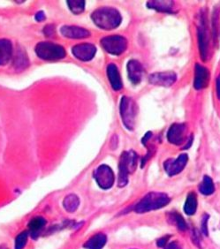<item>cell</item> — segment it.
Returning <instances> with one entry per match:
<instances>
[{
    "instance_id": "1",
    "label": "cell",
    "mask_w": 220,
    "mask_h": 249,
    "mask_svg": "<svg viewBox=\"0 0 220 249\" xmlns=\"http://www.w3.org/2000/svg\"><path fill=\"white\" fill-rule=\"evenodd\" d=\"M91 19L99 29L111 30L120 26L122 16L113 7H101L92 13Z\"/></svg>"
},
{
    "instance_id": "2",
    "label": "cell",
    "mask_w": 220,
    "mask_h": 249,
    "mask_svg": "<svg viewBox=\"0 0 220 249\" xmlns=\"http://www.w3.org/2000/svg\"><path fill=\"white\" fill-rule=\"evenodd\" d=\"M170 202V198L165 193L150 192L139 201L134 206V210L136 213L142 214L148 211H156L166 206Z\"/></svg>"
},
{
    "instance_id": "3",
    "label": "cell",
    "mask_w": 220,
    "mask_h": 249,
    "mask_svg": "<svg viewBox=\"0 0 220 249\" xmlns=\"http://www.w3.org/2000/svg\"><path fill=\"white\" fill-rule=\"evenodd\" d=\"M138 155L134 150L124 151L120 156L119 163V178L118 186L123 187L128 183V176L130 173H134L137 167Z\"/></svg>"
},
{
    "instance_id": "4",
    "label": "cell",
    "mask_w": 220,
    "mask_h": 249,
    "mask_svg": "<svg viewBox=\"0 0 220 249\" xmlns=\"http://www.w3.org/2000/svg\"><path fill=\"white\" fill-rule=\"evenodd\" d=\"M37 57L46 61H57L66 57L67 53L63 46L51 42H41L35 48Z\"/></svg>"
},
{
    "instance_id": "5",
    "label": "cell",
    "mask_w": 220,
    "mask_h": 249,
    "mask_svg": "<svg viewBox=\"0 0 220 249\" xmlns=\"http://www.w3.org/2000/svg\"><path fill=\"white\" fill-rule=\"evenodd\" d=\"M136 104L131 97L123 96L120 100V111L121 120L128 130H133L136 118Z\"/></svg>"
},
{
    "instance_id": "6",
    "label": "cell",
    "mask_w": 220,
    "mask_h": 249,
    "mask_svg": "<svg viewBox=\"0 0 220 249\" xmlns=\"http://www.w3.org/2000/svg\"><path fill=\"white\" fill-rule=\"evenodd\" d=\"M101 45L106 53L119 56L124 53L128 47V41L122 36L113 35L101 39Z\"/></svg>"
},
{
    "instance_id": "7",
    "label": "cell",
    "mask_w": 220,
    "mask_h": 249,
    "mask_svg": "<svg viewBox=\"0 0 220 249\" xmlns=\"http://www.w3.org/2000/svg\"><path fill=\"white\" fill-rule=\"evenodd\" d=\"M197 36H198V46H199V53L201 56L202 60L206 61L209 54V35H208V28L206 25L205 16L202 15L199 20V24L197 27Z\"/></svg>"
},
{
    "instance_id": "8",
    "label": "cell",
    "mask_w": 220,
    "mask_h": 249,
    "mask_svg": "<svg viewBox=\"0 0 220 249\" xmlns=\"http://www.w3.org/2000/svg\"><path fill=\"white\" fill-rule=\"evenodd\" d=\"M93 177L95 178L97 185L102 189H110L113 186L115 181V176L111 168L106 164H102L97 167L94 172Z\"/></svg>"
},
{
    "instance_id": "9",
    "label": "cell",
    "mask_w": 220,
    "mask_h": 249,
    "mask_svg": "<svg viewBox=\"0 0 220 249\" xmlns=\"http://www.w3.org/2000/svg\"><path fill=\"white\" fill-rule=\"evenodd\" d=\"M188 156L187 154H182L177 158H169L164 163V169L169 176H175L182 173L187 165Z\"/></svg>"
},
{
    "instance_id": "10",
    "label": "cell",
    "mask_w": 220,
    "mask_h": 249,
    "mask_svg": "<svg viewBox=\"0 0 220 249\" xmlns=\"http://www.w3.org/2000/svg\"><path fill=\"white\" fill-rule=\"evenodd\" d=\"M96 46L92 43H79L72 48V54L81 61H91L96 56Z\"/></svg>"
},
{
    "instance_id": "11",
    "label": "cell",
    "mask_w": 220,
    "mask_h": 249,
    "mask_svg": "<svg viewBox=\"0 0 220 249\" xmlns=\"http://www.w3.org/2000/svg\"><path fill=\"white\" fill-rule=\"evenodd\" d=\"M187 124L184 123L172 124L167 132V140L173 145H182L186 141Z\"/></svg>"
},
{
    "instance_id": "12",
    "label": "cell",
    "mask_w": 220,
    "mask_h": 249,
    "mask_svg": "<svg viewBox=\"0 0 220 249\" xmlns=\"http://www.w3.org/2000/svg\"><path fill=\"white\" fill-rule=\"evenodd\" d=\"M177 80V75L173 72H154L148 76V82L152 85L170 87Z\"/></svg>"
},
{
    "instance_id": "13",
    "label": "cell",
    "mask_w": 220,
    "mask_h": 249,
    "mask_svg": "<svg viewBox=\"0 0 220 249\" xmlns=\"http://www.w3.org/2000/svg\"><path fill=\"white\" fill-rule=\"evenodd\" d=\"M210 81V72L205 67L196 64L195 67L194 87L197 90H201L208 86Z\"/></svg>"
},
{
    "instance_id": "14",
    "label": "cell",
    "mask_w": 220,
    "mask_h": 249,
    "mask_svg": "<svg viewBox=\"0 0 220 249\" xmlns=\"http://www.w3.org/2000/svg\"><path fill=\"white\" fill-rule=\"evenodd\" d=\"M127 69H128V76L129 78L130 82L135 85H137L142 82L144 77V69L141 63L135 59H131L128 62Z\"/></svg>"
},
{
    "instance_id": "15",
    "label": "cell",
    "mask_w": 220,
    "mask_h": 249,
    "mask_svg": "<svg viewBox=\"0 0 220 249\" xmlns=\"http://www.w3.org/2000/svg\"><path fill=\"white\" fill-rule=\"evenodd\" d=\"M60 33L63 36L69 39H83L87 38L91 36V33L88 29L78 27V26H68L65 25L60 29Z\"/></svg>"
},
{
    "instance_id": "16",
    "label": "cell",
    "mask_w": 220,
    "mask_h": 249,
    "mask_svg": "<svg viewBox=\"0 0 220 249\" xmlns=\"http://www.w3.org/2000/svg\"><path fill=\"white\" fill-rule=\"evenodd\" d=\"M106 72L112 89L115 91L120 90L123 88V83L120 77V71L117 66L113 63H110L107 66Z\"/></svg>"
},
{
    "instance_id": "17",
    "label": "cell",
    "mask_w": 220,
    "mask_h": 249,
    "mask_svg": "<svg viewBox=\"0 0 220 249\" xmlns=\"http://www.w3.org/2000/svg\"><path fill=\"white\" fill-rule=\"evenodd\" d=\"M13 57V44L8 39H0V66H5Z\"/></svg>"
},
{
    "instance_id": "18",
    "label": "cell",
    "mask_w": 220,
    "mask_h": 249,
    "mask_svg": "<svg viewBox=\"0 0 220 249\" xmlns=\"http://www.w3.org/2000/svg\"><path fill=\"white\" fill-rule=\"evenodd\" d=\"M13 66L15 67V70H17V71L24 70L25 68L29 67V58L23 49H17V52L15 53V58H14Z\"/></svg>"
},
{
    "instance_id": "19",
    "label": "cell",
    "mask_w": 220,
    "mask_h": 249,
    "mask_svg": "<svg viewBox=\"0 0 220 249\" xmlns=\"http://www.w3.org/2000/svg\"><path fill=\"white\" fill-rule=\"evenodd\" d=\"M147 6L149 9L156 10L161 13H172L174 8L173 1H148Z\"/></svg>"
},
{
    "instance_id": "20",
    "label": "cell",
    "mask_w": 220,
    "mask_h": 249,
    "mask_svg": "<svg viewBox=\"0 0 220 249\" xmlns=\"http://www.w3.org/2000/svg\"><path fill=\"white\" fill-rule=\"evenodd\" d=\"M106 235L104 233H96L90 240L85 242L84 248L86 249H103L106 244Z\"/></svg>"
},
{
    "instance_id": "21",
    "label": "cell",
    "mask_w": 220,
    "mask_h": 249,
    "mask_svg": "<svg viewBox=\"0 0 220 249\" xmlns=\"http://www.w3.org/2000/svg\"><path fill=\"white\" fill-rule=\"evenodd\" d=\"M45 225H46V220L42 216H37L33 218L29 222V225H28L30 235L36 237L42 231Z\"/></svg>"
},
{
    "instance_id": "22",
    "label": "cell",
    "mask_w": 220,
    "mask_h": 249,
    "mask_svg": "<svg viewBox=\"0 0 220 249\" xmlns=\"http://www.w3.org/2000/svg\"><path fill=\"white\" fill-rule=\"evenodd\" d=\"M197 210V197L195 193H189L187 195V200L184 204V212L188 215L192 216L194 215Z\"/></svg>"
},
{
    "instance_id": "23",
    "label": "cell",
    "mask_w": 220,
    "mask_h": 249,
    "mask_svg": "<svg viewBox=\"0 0 220 249\" xmlns=\"http://www.w3.org/2000/svg\"><path fill=\"white\" fill-rule=\"evenodd\" d=\"M80 205V200L75 195H68L63 201V206L68 212H74Z\"/></svg>"
},
{
    "instance_id": "24",
    "label": "cell",
    "mask_w": 220,
    "mask_h": 249,
    "mask_svg": "<svg viewBox=\"0 0 220 249\" xmlns=\"http://www.w3.org/2000/svg\"><path fill=\"white\" fill-rule=\"evenodd\" d=\"M199 191L203 196H211L215 191L214 183L211 177L204 176L201 184L199 185Z\"/></svg>"
},
{
    "instance_id": "25",
    "label": "cell",
    "mask_w": 220,
    "mask_h": 249,
    "mask_svg": "<svg viewBox=\"0 0 220 249\" xmlns=\"http://www.w3.org/2000/svg\"><path fill=\"white\" fill-rule=\"evenodd\" d=\"M67 6L69 7L70 11L74 15H80L84 11L86 3L85 1H67Z\"/></svg>"
},
{
    "instance_id": "26",
    "label": "cell",
    "mask_w": 220,
    "mask_h": 249,
    "mask_svg": "<svg viewBox=\"0 0 220 249\" xmlns=\"http://www.w3.org/2000/svg\"><path fill=\"white\" fill-rule=\"evenodd\" d=\"M170 216H171L170 220L172 221V223H173L174 225L177 226L179 230H187V223H186V221L184 220L183 216L181 214H179V213H171Z\"/></svg>"
},
{
    "instance_id": "27",
    "label": "cell",
    "mask_w": 220,
    "mask_h": 249,
    "mask_svg": "<svg viewBox=\"0 0 220 249\" xmlns=\"http://www.w3.org/2000/svg\"><path fill=\"white\" fill-rule=\"evenodd\" d=\"M29 232L22 231L15 239V249H23L28 242Z\"/></svg>"
},
{
    "instance_id": "28",
    "label": "cell",
    "mask_w": 220,
    "mask_h": 249,
    "mask_svg": "<svg viewBox=\"0 0 220 249\" xmlns=\"http://www.w3.org/2000/svg\"><path fill=\"white\" fill-rule=\"evenodd\" d=\"M208 219H209V215H207V214L203 215L202 218V232L203 233V235H205V236H208V234H209V231H208Z\"/></svg>"
},
{
    "instance_id": "29",
    "label": "cell",
    "mask_w": 220,
    "mask_h": 249,
    "mask_svg": "<svg viewBox=\"0 0 220 249\" xmlns=\"http://www.w3.org/2000/svg\"><path fill=\"white\" fill-rule=\"evenodd\" d=\"M56 29H55V26L54 25H47L43 28V34L46 36H53L55 34Z\"/></svg>"
},
{
    "instance_id": "30",
    "label": "cell",
    "mask_w": 220,
    "mask_h": 249,
    "mask_svg": "<svg viewBox=\"0 0 220 249\" xmlns=\"http://www.w3.org/2000/svg\"><path fill=\"white\" fill-rule=\"evenodd\" d=\"M170 239H171V235H165V236H164V237L158 240V241H157V246L159 247V248H165L168 242H169Z\"/></svg>"
},
{
    "instance_id": "31",
    "label": "cell",
    "mask_w": 220,
    "mask_h": 249,
    "mask_svg": "<svg viewBox=\"0 0 220 249\" xmlns=\"http://www.w3.org/2000/svg\"><path fill=\"white\" fill-rule=\"evenodd\" d=\"M164 249H182V245L177 240H173L168 242L166 246L164 248Z\"/></svg>"
},
{
    "instance_id": "32",
    "label": "cell",
    "mask_w": 220,
    "mask_h": 249,
    "mask_svg": "<svg viewBox=\"0 0 220 249\" xmlns=\"http://www.w3.org/2000/svg\"><path fill=\"white\" fill-rule=\"evenodd\" d=\"M192 240H193V242H194L197 247H199V248H200L202 239L201 237L199 236V233H198V231H197L195 230V231L192 233Z\"/></svg>"
},
{
    "instance_id": "33",
    "label": "cell",
    "mask_w": 220,
    "mask_h": 249,
    "mask_svg": "<svg viewBox=\"0 0 220 249\" xmlns=\"http://www.w3.org/2000/svg\"><path fill=\"white\" fill-rule=\"evenodd\" d=\"M35 18H36V20L41 22V21H43V20L45 19V15H44V13H43V11H40V12H38V13L36 15Z\"/></svg>"
},
{
    "instance_id": "34",
    "label": "cell",
    "mask_w": 220,
    "mask_h": 249,
    "mask_svg": "<svg viewBox=\"0 0 220 249\" xmlns=\"http://www.w3.org/2000/svg\"><path fill=\"white\" fill-rule=\"evenodd\" d=\"M151 137H152V133H151V132H148L147 134L144 135V138H143V141H142V142H143L144 146H146V144L148 142V140L150 139Z\"/></svg>"
},
{
    "instance_id": "35",
    "label": "cell",
    "mask_w": 220,
    "mask_h": 249,
    "mask_svg": "<svg viewBox=\"0 0 220 249\" xmlns=\"http://www.w3.org/2000/svg\"><path fill=\"white\" fill-rule=\"evenodd\" d=\"M216 85H217V95H218V97H219V99L220 100V75L217 79Z\"/></svg>"
},
{
    "instance_id": "36",
    "label": "cell",
    "mask_w": 220,
    "mask_h": 249,
    "mask_svg": "<svg viewBox=\"0 0 220 249\" xmlns=\"http://www.w3.org/2000/svg\"><path fill=\"white\" fill-rule=\"evenodd\" d=\"M0 249H7L5 246H0Z\"/></svg>"
}]
</instances>
